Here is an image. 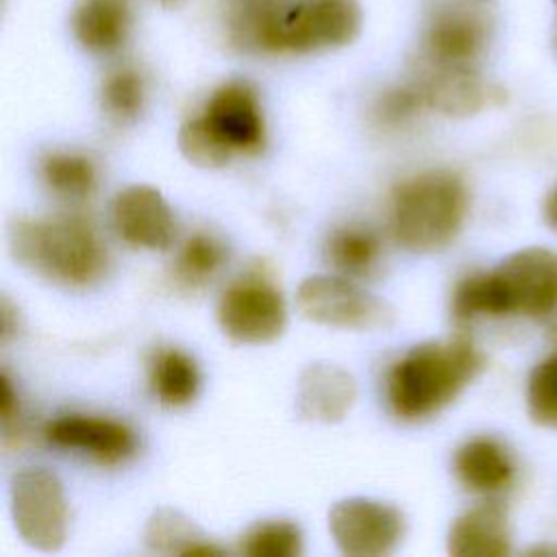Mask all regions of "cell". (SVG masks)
<instances>
[{
  "instance_id": "12",
  "label": "cell",
  "mask_w": 557,
  "mask_h": 557,
  "mask_svg": "<svg viewBox=\"0 0 557 557\" xmlns=\"http://www.w3.org/2000/svg\"><path fill=\"white\" fill-rule=\"evenodd\" d=\"M46 440L57 448L81 450L104 466L128 459L137 448V437L128 424L83 413H67L48 422Z\"/></svg>"
},
{
  "instance_id": "2",
  "label": "cell",
  "mask_w": 557,
  "mask_h": 557,
  "mask_svg": "<svg viewBox=\"0 0 557 557\" xmlns=\"http://www.w3.org/2000/svg\"><path fill=\"white\" fill-rule=\"evenodd\" d=\"M7 239L20 265L61 285H91L107 268V250L98 231L78 213L20 215L9 224Z\"/></svg>"
},
{
  "instance_id": "16",
  "label": "cell",
  "mask_w": 557,
  "mask_h": 557,
  "mask_svg": "<svg viewBox=\"0 0 557 557\" xmlns=\"http://www.w3.org/2000/svg\"><path fill=\"white\" fill-rule=\"evenodd\" d=\"M446 548L453 557H505L509 553L505 509L496 503L468 509L450 524Z\"/></svg>"
},
{
  "instance_id": "25",
  "label": "cell",
  "mask_w": 557,
  "mask_h": 557,
  "mask_svg": "<svg viewBox=\"0 0 557 557\" xmlns=\"http://www.w3.org/2000/svg\"><path fill=\"white\" fill-rule=\"evenodd\" d=\"M146 85L135 67L109 72L100 85V104L113 122H133L141 113Z\"/></svg>"
},
{
  "instance_id": "21",
  "label": "cell",
  "mask_w": 557,
  "mask_h": 557,
  "mask_svg": "<svg viewBox=\"0 0 557 557\" xmlns=\"http://www.w3.org/2000/svg\"><path fill=\"white\" fill-rule=\"evenodd\" d=\"M39 176L52 194L67 200H83L91 196L98 183L94 161L70 150L48 152L39 163Z\"/></svg>"
},
{
  "instance_id": "6",
  "label": "cell",
  "mask_w": 557,
  "mask_h": 557,
  "mask_svg": "<svg viewBox=\"0 0 557 557\" xmlns=\"http://www.w3.org/2000/svg\"><path fill=\"white\" fill-rule=\"evenodd\" d=\"M296 305L302 318L331 329L385 331L396 322V311L387 300L342 276H307L298 285Z\"/></svg>"
},
{
  "instance_id": "1",
  "label": "cell",
  "mask_w": 557,
  "mask_h": 557,
  "mask_svg": "<svg viewBox=\"0 0 557 557\" xmlns=\"http://www.w3.org/2000/svg\"><path fill=\"white\" fill-rule=\"evenodd\" d=\"M359 28L357 0H246L233 20L237 44L272 54L342 48Z\"/></svg>"
},
{
  "instance_id": "30",
  "label": "cell",
  "mask_w": 557,
  "mask_h": 557,
  "mask_svg": "<svg viewBox=\"0 0 557 557\" xmlns=\"http://www.w3.org/2000/svg\"><path fill=\"white\" fill-rule=\"evenodd\" d=\"M11 318H13L11 302H9V298H2V342H7L13 331H17V329H13Z\"/></svg>"
},
{
  "instance_id": "24",
  "label": "cell",
  "mask_w": 557,
  "mask_h": 557,
  "mask_svg": "<svg viewBox=\"0 0 557 557\" xmlns=\"http://www.w3.org/2000/svg\"><path fill=\"white\" fill-rule=\"evenodd\" d=\"M239 553L246 557H298L302 553L300 527L292 520H263L239 537Z\"/></svg>"
},
{
  "instance_id": "15",
  "label": "cell",
  "mask_w": 557,
  "mask_h": 557,
  "mask_svg": "<svg viewBox=\"0 0 557 557\" xmlns=\"http://www.w3.org/2000/svg\"><path fill=\"white\" fill-rule=\"evenodd\" d=\"M357 398L355 379L331 361L307 366L298 379L296 407L305 420L335 424L346 418Z\"/></svg>"
},
{
  "instance_id": "20",
  "label": "cell",
  "mask_w": 557,
  "mask_h": 557,
  "mask_svg": "<svg viewBox=\"0 0 557 557\" xmlns=\"http://www.w3.org/2000/svg\"><path fill=\"white\" fill-rule=\"evenodd\" d=\"M150 387L157 400L168 407L189 405L200 389L196 361L178 348L159 350L150 363Z\"/></svg>"
},
{
  "instance_id": "14",
  "label": "cell",
  "mask_w": 557,
  "mask_h": 557,
  "mask_svg": "<svg viewBox=\"0 0 557 557\" xmlns=\"http://www.w3.org/2000/svg\"><path fill=\"white\" fill-rule=\"evenodd\" d=\"M487 41V22L466 7L442 9L424 35V61L440 65H472Z\"/></svg>"
},
{
  "instance_id": "33",
  "label": "cell",
  "mask_w": 557,
  "mask_h": 557,
  "mask_svg": "<svg viewBox=\"0 0 557 557\" xmlns=\"http://www.w3.org/2000/svg\"><path fill=\"white\" fill-rule=\"evenodd\" d=\"M555 2H557V0H555Z\"/></svg>"
},
{
  "instance_id": "23",
  "label": "cell",
  "mask_w": 557,
  "mask_h": 557,
  "mask_svg": "<svg viewBox=\"0 0 557 557\" xmlns=\"http://www.w3.org/2000/svg\"><path fill=\"white\" fill-rule=\"evenodd\" d=\"M226 246L211 233H194L181 246L174 259V276L187 287H198L211 281L226 263Z\"/></svg>"
},
{
  "instance_id": "5",
  "label": "cell",
  "mask_w": 557,
  "mask_h": 557,
  "mask_svg": "<svg viewBox=\"0 0 557 557\" xmlns=\"http://www.w3.org/2000/svg\"><path fill=\"white\" fill-rule=\"evenodd\" d=\"M468 209L463 181L448 170L420 172L392 194V231L411 252L444 248L459 233Z\"/></svg>"
},
{
  "instance_id": "18",
  "label": "cell",
  "mask_w": 557,
  "mask_h": 557,
  "mask_svg": "<svg viewBox=\"0 0 557 557\" xmlns=\"http://www.w3.org/2000/svg\"><path fill=\"white\" fill-rule=\"evenodd\" d=\"M455 474L466 490L490 494L509 485L513 466L498 442L474 437L455 453Z\"/></svg>"
},
{
  "instance_id": "27",
  "label": "cell",
  "mask_w": 557,
  "mask_h": 557,
  "mask_svg": "<svg viewBox=\"0 0 557 557\" xmlns=\"http://www.w3.org/2000/svg\"><path fill=\"white\" fill-rule=\"evenodd\" d=\"M178 150L189 163L205 168V170H215L231 161V157L207 135V131L198 124L196 117H189L181 126Z\"/></svg>"
},
{
  "instance_id": "3",
  "label": "cell",
  "mask_w": 557,
  "mask_h": 557,
  "mask_svg": "<svg viewBox=\"0 0 557 557\" xmlns=\"http://www.w3.org/2000/svg\"><path fill=\"white\" fill-rule=\"evenodd\" d=\"M483 357L466 337L424 342L387 374V403L403 420H422L446 407L481 370Z\"/></svg>"
},
{
  "instance_id": "10",
  "label": "cell",
  "mask_w": 557,
  "mask_h": 557,
  "mask_svg": "<svg viewBox=\"0 0 557 557\" xmlns=\"http://www.w3.org/2000/svg\"><path fill=\"white\" fill-rule=\"evenodd\" d=\"M196 120L231 159L237 152L257 154L265 146L261 104L255 87L246 81H228L220 85Z\"/></svg>"
},
{
  "instance_id": "26",
  "label": "cell",
  "mask_w": 557,
  "mask_h": 557,
  "mask_svg": "<svg viewBox=\"0 0 557 557\" xmlns=\"http://www.w3.org/2000/svg\"><path fill=\"white\" fill-rule=\"evenodd\" d=\"M529 413L537 424L557 429V355L537 363L527 387Z\"/></svg>"
},
{
  "instance_id": "8",
  "label": "cell",
  "mask_w": 557,
  "mask_h": 557,
  "mask_svg": "<svg viewBox=\"0 0 557 557\" xmlns=\"http://www.w3.org/2000/svg\"><path fill=\"white\" fill-rule=\"evenodd\" d=\"M218 324L233 342L272 344L287 326V305L272 281L259 274L242 276L222 292Z\"/></svg>"
},
{
  "instance_id": "31",
  "label": "cell",
  "mask_w": 557,
  "mask_h": 557,
  "mask_svg": "<svg viewBox=\"0 0 557 557\" xmlns=\"http://www.w3.org/2000/svg\"><path fill=\"white\" fill-rule=\"evenodd\" d=\"M546 220L553 228H557V187L550 191V196L546 198V207H544Z\"/></svg>"
},
{
  "instance_id": "19",
  "label": "cell",
  "mask_w": 557,
  "mask_h": 557,
  "mask_svg": "<svg viewBox=\"0 0 557 557\" xmlns=\"http://www.w3.org/2000/svg\"><path fill=\"white\" fill-rule=\"evenodd\" d=\"M144 542L161 555H224L226 550L211 542L187 516L176 509H157L144 531Z\"/></svg>"
},
{
  "instance_id": "4",
  "label": "cell",
  "mask_w": 557,
  "mask_h": 557,
  "mask_svg": "<svg viewBox=\"0 0 557 557\" xmlns=\"http://www.w3.org/2000/svg\"><path fill=\"white\" fill-rule=\"evenodd\" d=\"M557 305V252L524 248L509 255L496 270L463 278L453 294L459 320L474 315H542Z\"/></svg>"
},
{
  "instance_id": "17",
  "label": "cell",
  "mask_w": 557,
  "mask_h": 557,
  "mask_svg": "<svg viewBox=\"0 0 557 557\" xmlns=\"http://www.w3.org/2000/svg\"><path fill=\"white\" fill-rule=\"evenodd\" d=\"M133 24L128 0H81L72 13L76 41L96 54L124 46Z\"/></svg>"
},
{
  "instance_id": "7",
  "label": "cell",
  "mask_w": 557,
  "mask_h": 557,
  "mask_svg": "<svg viewBox=\"0 0 557 557\" xmlns=\"http://www.w3.org/2000/svg\"><path fill=\"white\" fill-rule=\"evenodd\" d=\"M9 509L20 537L44 553H54L67 535L63 485L48 468H22L9 481Z\"/></svg>"
},
{
  "instance_id": "22",
  "label": "cell",
  "mask_w": 557,
  "mask_h": 557,
  "mask_svg": "<svg viewBox=\"0 0 557 557\" xmlns=\"http://www.w3.org/2000/svg\"><path fill=\"white\" fill-rule=\"evenodd\" d=\"M381 257L379 237L366 226L335 228L326 239L329 263L346 276L368 274Z\"/></svg>"
},
{
  "instance_id": "13",
  "label": "cell",
  "mask_w": 557,
  "mask_h": 557,
  "mask_svg": "<svg viewBox=\"0 0 557 557\" xmlns=\"http://www.w3.org/2000/svg\"><path fill=\"white\" fill-rule=\"evenodd\" d=\"M416 85L429 109L455 117L476 113L494 98V89L479 76L474 65H440L424 61Z\"/></svg>"
},
{
  "instance_id": "11",
  "label": "cell",
  "mask_w": 557,
  "mask_h": 557,
  "mask_svg": "<svg viewBox=\"0 0 557 557\" xmlns=\"http://www.w3.org/2000/svg\"><path fill=\"white\" fill-rule=\"evenodd\" d=\"M111 224L122 242L133 248L168 250L176 235L174 213L163 194L152 185H128L111 202Z\"/></svg>"
},
{
  "instance_id": "32",
  "label": "cell",
  "mask_w": 557,
  "mask_h": 557,
  "mask_svg": "<svg viewBox=\"0 0 557 557\" xmlns=\"http://www.w3.org/2000/svg\"><path fill=\"white\" fill-rule=\"evenodd\" d=\"M244 2H246V0H244Z\"/></svg>"
},
{
  "instance_id": "28",
  "label": "cell",
  "mask_w": 557,
  "mask_h": 557,
  "mask_svg": "<svg viewBox=\"0 0 557 557\" xmlns=\"http://www.w3.org/2000/svg\"><path fill=\"white\" fill-rule=\"evenodd\" d=\"M422 91L416 83L387 89L374 104V120L385 128H396L409 122L420 109H424Z\"/></svg>"
},
{
  "instance_id": "29",
  "label": "cell",
  "mask_w": 557,
  "mask_h": 557,
  "mask_svg": "<svg viewBox=\"0 0 557 557\" xmlns=\"http://www.w3.org/2000/svg\"><path fill=\"white\" fill-rule=\"evenodd\" d=\"M0 422H2V444L4 448H11L22 437V424H20V405H17V392L13 387V381L7 370H2L0 376Z\"/></svg>"
},
{
  "instance_id": "9",
  "label": "cell",
  "mask_w": 557,
  "mask_h": 557,
  "mask_svg": "<svg viewBox=\"0 0 557 557\" xmlns=\"http://www.w3.org/2000/svg\"><path fill=\"white\" fill-rule=\"evenodd\" d=\"M329 531L344 555L381 557L400 544L405 516L389 503L350 496L329 509Z\"/></svg>"
}]
</instances>
